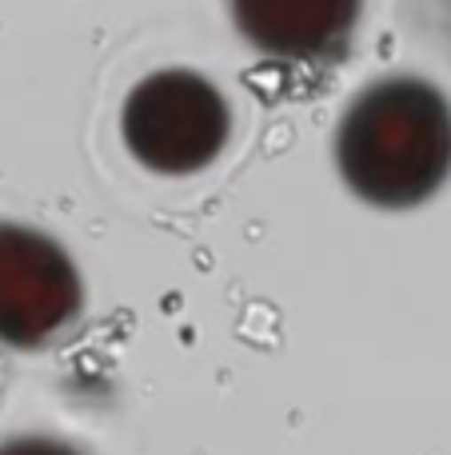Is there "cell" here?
<instances>
[{
  "label": "cell",
  "instance_id": "cell-1",
  "mask_svg": "<svg viewBox=\"0 0 451 455\" xmlns=\"http://www.w3.org/2000/svg\"><path fill=\"white\" fill-rule=\"evenodd\" d=\"M340 176L372 208H415L451 176V104L423 76H384L352 96L336 128Z\"/></svg>",
  "mask_w": 451,
  "mask_h": 455
},
{
  "label": "cell",
  "instance_id": "cell-2",
  "mask_svg": "<svg viewBox=\"0 0 451 455\" xmlns=\"http://www.w3.org/2000/svg\"><path fill=\"white\" fill-rule=\"evenodd\" d=\"M124 148L160 176H192L216 164L232 140V108L208 76L192 68L148 72L120 108Z\"/></svg>",
  "mask_w": 451,
  "mask_h": 455
},
{
  "label": "cell",
  "instance_id": "cell-3",
  "mask_svg": "<svg viewBox=\"0 0 451 455\" xmlns=\"http://www.w3.org/2000/svg\"><path fill=\"white\" fill-rule=\"evenodd\" d=\"M80 299V272L52 235L0 224V344H48L76 320Z\"/></svg>",
  "mask_w": 451,
  "mask_h": 455
},
{
  "label": "cell",
  "instance_id": "cell-4",
  "mask_svg": "<svg viewBox=\"0 0 451 455\" xmlns=\"http://www.w3.org/2000/svg\"><path fill=\"white\" fill-rule=\"evenodd\" d=\"M364 0H232L240 36L276 64H336L352 48Z\"/></svg>",
  "mask_w": 451,
  "mask_h": 455
},
{
  "label": "cell",
  "instance_id": "cell-5",
  "mask_svg": "<svg viewBox=\"0 0 451 455\" xmlns=\"http://www.w3.org/2000/svg\"><path fill=\"white\" fill-rule=\"evenodd\" d=\"M0 455H84L72 443L52 440V435H16V440L0 443Z\"/></svg>",
  "mask_w": 451,
  "mask_h": 455
}]
</instances>
